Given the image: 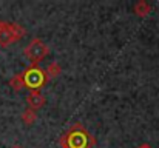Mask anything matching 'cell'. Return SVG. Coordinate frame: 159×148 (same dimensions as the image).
<instances>
[{
  "label": "cell",
  "instance_id": "cell-4",
  "mask_svg": "<svg viewBox=\"0 0 159 148\" xmlns=\"http://www.w3.org/2000/svg\"><path fill=\"white\" fill-rule=\"evenodd\" d=\"M45 100H47V99L40 94L39 90H33V91L28 94V97H26L28 106H30L31 110H34V111L39 110V108H42V106L45 105Z\"/></svg>",
  "mask_w": 159,
  "mask_h": 148
},
{
  "label": "cell",
  "instance_id": "cell-3",
  "mask_svg": "<svg viewBox=\"0 0 159 148\" xmlns=\"http://www.w3.org/2000/svg\"><path fill=\"white\" fill-rule=\"evenodd\" d=\"M23 76H25V85L28 87V88H31V90H37L43 82H45V79H47V76H45V73L40 70V68H37V66H30L25 73H23Z\"/></svg>",
  "mask_w": 159,
  "mask_h": 148
},
{
  "label": "cell",
  "instance_id": "cell-7",
  "mask_svg": "<svg viewBox=\"0 0 159 148\" xmlns=\"http://www.w3.org/2000/svg\"><path fill=\"white\" fill-rule=\"evenodd\" d=\"M22 120H23L25 125H33V123L37 120V114H36V111L31 110V108H26V110L22 113Z\"/></svg>",
  "mask_w": 159,
  "mask_h": 148
},
{
  "label": "cell",
  "instance_id": "cell-8",
  "mask_svg": "<svg viewBox=\"0 0 159 148\" xmlns=\"http://www.w3.org/2000/svg\"><path fill=\"white\" fill-rule=\"evenodd\" d=\"M60 71H62L60 65L56 63V62H53V63L48 65V68H47V74H45V76H47L48 79H54V77H57V76L60 74Z\"/></svg>",
  "mask_w": 159,
  "mask_h": 148
},
{
  "label": "cell",
  "instance_id": "cell-10",
  "mask_svg": "<svg viewBox=\"0 0 159 148\" xmlns=\"http://www.w3.org/2000/svg\"><path fill=\"white\" fill-rule=\"evenodd\" d=\"M11 148H23V147H22V145H12Z\"/></svg>",
  "mask_w": 159,
  "mask_h": 148
},
{
  "label": "cell",
  "instance_id": "cell-6",
  "mask_svg": "<svg viewBox=\"0 0 159 148\" xmlns=\"http://www.w3.org/2000/svg\"><path fill=\"white\" fill-rule=\"evenodd\" d=\"M9 85L12 87L14 91H19V90H22L23 87H26V85H25V76H23V73L16 74V76L9 80Z\"/></svg>",
  "mask_w": 159,
  "mask_h": 148
},
{
  "label": "cell",
  "instance_id": "cell-1",
  "mask_svg": "<svg viewBox=\"0 0 159 148\" xmlns=\"http://www.w3.org/2000/svg\"><path fill=\"white\" fill-rule=\"evenodd\" d=\"M25 28L19 23L0 22V47H8L25 36Z\"/></svg>",
  "mask_w": 159,
  "mask_h": 148
},
{
  "label": "cell",
  "instance_id": "cell-5",
  "mask_svg": "<svg viewBox=\"0 0 159 148\" xmlns=\"http://www.w3.org/2000/svg\"><path fill=\"white\" fill-rule=\"evenodd\" d=\"M133 11H134L136 16H139V17H145V16H148V12L152 11V6H150L145 0H141V2H138V3L134 5Z\"/></svg>",
  "mask_w": 159,
  "mask_h": 148
},
{
  "label": "cell",
  "instance_id": "cell-2",
  "mask_svg": "<svg viewBox=\"0 0 159 148\" xmlns=\"http://www.w3.org/2000/svg\"><path fill=\"white\" fill-rule=\"evenodd\" d=\"M48 45L47 43H43V40H40V39H33L28 45H26V48H25V56L33 62V63H37V62H40V60H43L45 57H47V54H48Z\"/></svg>",
  "mask_w": 159,
  "mask_h": 148
},
{
  "label": "cell",
  "instance_id": "cell-9",
  "mask_svg": "<svg viewBox=\"0 0 159 148\" xmlns=\"http://www.w3.org/2000/svg\"><path fill=\"white\" fill-rule=\"evenodd\" d=\"M138 148H152V145H148V144H142V145H139Z\"/></svg>",
  "mask_w": 159,
  "mask_h": 148
}]
</instances>
